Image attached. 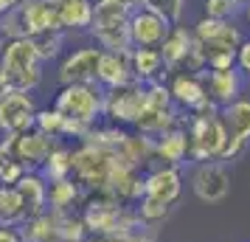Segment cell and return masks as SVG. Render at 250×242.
Segmentation results:
<instances>
[{
    "mask_svg": "<svg viewBox=\"0 0 250 242\" xmlns=\"http://www.w3.org/2000/svg\"><path fill=\"white\" fill-rule=\"evenodd\" d=\"M87 34L93 37V45L102 51H115V54H129V9L110 3V0H96L93 6V20Z\"/></svg>",
    "mask_w": 250,
    "mask_h": 242,
    "instance_id": "obj_6",
    "label": "cell"
},
{
    "mask_svg": "<svg viewBox=\"0 0 250 242\" xmlns=\"http://www.w3.org/2000/svg\"><path fill=\"white\" fill-rule=\"evenodd\" d=\"M37 99L25 90H6L0 96V135H17L34 127Z\"/></svg>",
    "mask_w": 250,
    "mask_h": 242,
    "instance_id": "obj_11",
    "label": "cell"
},
{
    "mask_svg": "<svg viewBox=\"0 0 250 242\" xmlns=\"http://www.w3.org/2000/svg\"><path fill=\"white\" fill-rule=\"evenodd\" d=\"M110 192H113L121 203L135 206L138 200L144 197V172L135 169V166H124V163H118L113 180H110Z\"/></svg>",
    "mask_w": 250,
    "mask_h": 242,
    "instance_id": "obj_24",
    "label": "cell"
},
{
    "mask_svg": "<svg viewBox=\"0 0 250 242\" xmlns=\"http://www.w3.org/2000/svg\"><path fill=\"white\" fill-rule=\"evenodd\" d=\"M194 40L203 45L205 57L208 54H236V48L245 40V31L239 28L233 20H211V17H200L191 25Z\"/></svg>",
    "mask_w": 250,
    "mask_h": 242,
    "instance_id": "obj_10",
    "label": "cell"
},
{
    "mask_svg": "<svg viewBox=\"0 0 250 242\" xmlns=\"http://www.w3.org/2000/svg\"><path fill=\"white\" fill-rule=\"evenodd\" d=\"M180 195H183V169L155 163L144 172V197L174 208Z\"/></svg>",
    "mask_w": 250,
    "mask_h": 242,
    "instance_id": "obj_14",
    "label": "cell"
},
{
    "mask_svg": "<svg viewBox=\"0 0 250 242\" xmlns=\"http://www.w3.org/2000/svg\"><path fill=\"white\" fill-rule=\"evenodd\" d=\"M62 118L73 121L76 127L90 132L96 124H102V113H104V90L96 82L87 85H62L54 96L51 104Z\"/></svg>",
    "mask_w": 250,
    "mask_h": 242,
    "instance_id": "obj_5",
    "label": "cell"
},
{
    "mask_svg": "<svg viewBox=\"0 0 250 242\" xmlns=\"http://www.w3.org/2000/svg\"><path fill=\"white\" fill-rule=\"evenodd\" d=\"M236 70L250 79V37H245L242 45L236 48Z\"/></svg>",
    "mask_w": 250,
    "mask_h": 242,
    "instance_id": "obj_35",
    "label": "cell"
},
{
    "mask_svg": "<svg viewBox=\"0 0 250 242\" xmlns=\"http://www.w3.org/2000/svg\"><path fill=\"white\" fill-rule=\"evenodd\" d=\"M171 23L149 6H135L129 12V43L132 48H158L169 34Z\"/></svg>",
    "mask_w": 250,
    "mask_h": 242,
    "instance_id": "obj_12",
    "label": "cell"
},
{
    "mask_svg": "<svg viewBox=\"0 0 250 242\" xmlns=\"http://www.w3.org/2000/svg\"><path fill=\"white\" fill-rule=\"evenodd\" d=\"M166 88H169L171 104L180 110V113H191L200 104L208 102V93H205V82L203 76L197 73H188V70H177V73H169L166 79Z\"/></svg>",
    "mask_w": 250,
    "mask_h": 242,
    "instance_id": "obj_15",
    "label": "cell"
},
{
    "mask_svg": "<svg viewBox=\"0 0 250 242\" xmlns=\"http://www.w3.org/2000/svg\"><path fill=\"white\" fill-rule=\"evenodd\" d=\"M68 37L65 31H48V34H40V37H31V43H34L37 54L42 62H51V59H57L62 54V48L68 43Z\"/></svg>",
    "mask_w": 250,
    "mask_h": 242,
    "instance_id": "obj_32",
    "label": "cell"
},
{
    "mask_svg": "<svg viewBox=\"0 0 250 242\" xmlns=\"http://www.w3.org/2000/svg\"><path fill=\"white\" fill-rule=\"evenodd\" d=\"M82 197H84V189L73 177H62V180L48 183V208L51 211H79Z\"/></svg>",
    "mask_w": 250,
    "mask_h": 242,
    "instance_id": "obj_26",
    "label": "cell"
},
{
    "mask_svg": "<svg viewBox=\"0 0 250 242\" xmlns=\"http://www.w3.org/2000/svg\"><path fill=\"white\" fill-rule=\"evenodd\" d=\"M0 48H3V40H0Z\"/></svg>",
    "mask_w": 250,
    "mask_h": 242,
    "instance_id": "obj_43",
    "label": "cell"
},
{
    "mask_svg": "<svg viewBox=\"0 0 250 242\" xmlns=\"http://www.w3.org/2000/svg\"><path fill=\"white\" fill-rule=\"evenodd\" d=\"M6 161H9V155L0 150V175H3V166H6Z\"/></svg>",
    "mask_w": 250,
    "mask_h": 242,
    "instance_id": "obj_40",
    "label": "cell"
},
{
    "mask_svg": "<svg viewBox=\"0 0 250 242\" xmlns=\"http://www.w3.org/2000/svg\"><path fill=\"white\" fill-rule=\"evenodd\" d=\"M118 163L121 161L115 158V152L96 147L90 141H79L70 158V177L84 192H110V180H113Z\"/></svg>",
    "mask_w": 250,
    "mask_h": 242,
    "instance_id": "obj_4",
    "label": "cell"
},
{
    "mask_svg": "<svg viewBox=\"0 0 250 242\" xmlns=\"http://www.w3.org/2000/svg\"><path fill=\"white\" fill-rule=\"evenodd\" d=\"M79 214L90 237H124L144 228L135 206L121 203L113 192H84Z\"/></svg>",
    "mask_w": 250,
    "mask_h": 242,
    "instance_id": "obj_1",
    "label": "cell"
},
{
    "mask_svg": "<svg viewBox=\"0 0 250 242\" xmlns=\"http://www.w3.org/2000/svg\"><path fill=\"white\" fill-rule=\"evenodd\" d=\"M20 3H25V0H0V17H3V14H9L12 9H17Z\"/></svg>",
    "mask_w": 250,
    "mask_h": 242,
    "instance_id": "obj_37",
    "label": "cell"
},
{
    "mask_svg": "<svg viewBox=\"0 0 250 242\" xmlns=\"http://www.w3.org/2000/svg\"><path fill=\"white\" fill-rule=\"evenodd\" d=\"M236 3H239V6H242V9H245V6H248L250 0H236Z\"/></svg>",
    "mask_w": 250,
    "mask_h": 242,
    "instance_id": "obj_42",
    "label": "cell"
},
{
    "mask_svg": "<svg viewBox=\"0 0 250 242\" xmlns=\"http://www.w3.org/2000/svg\"><path fill=\"white\" fill-rule=\"evenodd\" d=\"M146 107V85L141 82H126L113 90H104V113L102 121L115 124V127H135L141 110Z\"/></svg>",
    "mask_w": 250,
    "mask_h": 242,
    "instance_id": "obj_7",
    "label": "cell"
},
{
    "mask_svg": "<svg viewBox=\"0 0 250 242\" xmlns=\"http://www.w3.org/2000/svg\"><path fill=\"white\" fill-rule=\"evenodd\" d=\"M99 57H102V48H96V45H82V48L68 51L57 68L59 88L62 85H87V82H96Z\"/></svg>",
    "mask_w": 250,
    "mask_h": 242,
    "instance_id": "obj_13",
    "label": "cell"
},
{
    "mask_svg": "<svg viewBox=\"0 0 250 242\" xmlns=\"http://www.w3.org/2000/svg\"><path fill=\"white\" fill-rule=\"evenodd\" d=\"M110 3H118V6H124V9H135V6H141V0H110Z\"/></svg>",
    "mask_w": 250,
    "mask_h": 242,
    "instance_id": "obj_38",
    "label": "cell"
},
{
    "mask_svg": "<svg viewBox=\"0 0 250 242\" xmlns=\"http://www.w3.org/2000/svg\"><path fill=\"white\" fill-rule=\"evenodd\" d=\"M219 115H222V121H225L228 135L245 141V144L250 147V102L248 99H236V102H230L228 107L219 110Z\"/></svg>",
    "mask_w": 250,
    "mask_h": 242,
    "instance_id": "obj_27",
    "label": "cell"
},
{
    "mask_svg": "<svg viewBox=\"0 0 250 242\" xmlns=\"http://www.w3.org/2000/svg\"><path fill=\"white\" fill-rule=\"evenodd\" d=\"M34 130L45 132L48 138H54V141H65V118H62L54 107H40V110H37Z\"/></svg>",
    "mask_w": 250,
    "mask_h": 242,
    "instance_id": "obj_31",
    "label": "cell"
},
{
    "mask_svg": "<svg viewBox=\"0 0 250 242\" xmlns=\"http://www.w3.org/2000/svg\"><path fill=\"white\" fill-rule=\"evenodd\" d=\"M180 121L186 127V135H188V161L194 163L219 161L222 147L228 141V130L222 115H219V107L205 102L197 110L180 115Z\"/></svg>",
    "mask_w": 250,
    "mask_h": 242,
    "instance_id": "obj_2",
    "label": "cell"
},
{
    "mask_svg": "<svg viewBox=\"0 0 250 242\" xmlns=\"http://www.w3.org/2000/svg\"><path fill=\"white\" fill-rule=\"evenodd\" d=\"M70 158H73V147L68 141H57V147L51 150L48 161L42 163L40 175L45 177L48 183L51 180H62V177H70Z\"/></svg>",
    "mask_w": 250,
    "mask_h": 242,
    "instance_id": "obj_28",
    "label": "cell"
},
{
    "mask_svg": "<svg viewBox=\"0 0 250 242\" xmlns=\"http://www.w3.org/2000/svg\"><path fill=\"white\" fill-rule=\"evenodd\" d=\"M242 73L236 68L228 70H205L203 82H205V93H208V102L214 107H228L230 102L242 99Z\"/></svg>",
    "mask_w": 250,
    "mask_h": 242,
    "instance_id": "obj_16",
    "label": "cell"
},
{
    "mask_svg": "<svg viewBox=\"0 0 250 242\" xmlns=\"http://www.w3.org/2000/svg\"><path fill=\"white\" fill-rule=\"evenodd\" d=\"M129 65H132V79L141 82V85L169 79V70L163 65L158 48H132L129 51Z\"/></svg>",
    "mask_w": 250,
    "mask_h": 242,
    "instance_id": "obj_20",
    "label": "cell"
},
{
    "mask_svg": "<svg viewBox=\"0 0 250 242\" xmlns=\"http://www.w3.org/2000/svg\"><path fill=\"white\" fill-rule=\"evenodd\" d=\"M54 6H57L59 25L65 34H79L90 28L96 0H54Z\"/></svg>",
    "mask_w": 250,
    "mask_h": 242,
    "instance_id": "obj_22",
    "label": "cell"
},
{
    "mask_svg": "<svg viewBox=\"0 0 250 242\" xmlns=\"http://www.w3.org/2000/svg\"><path fill=\"white\" fill-rule=\"evenodd\" d=\"M57 217H59V242H84L90 237L79 211H57Z\"/></svg>",
    "mask_w": 250,
    "mask_h": 242,
    "instance_id": "obj_30",
    "label": "cell"
},
{
    "mask_svg": "<svg viewBox=\"0 0 250 242\" xmlns=\"http://www.w3.org/2000/svg\"><path fill=\"white\" fill-rule=\"evenodd\" d=\"M6 90H12V88H9V82H6V76L0 73V96H3V93H6Z\"/></svg>",
    "mask_w": 250,
    "mask_h": 242,
    "instance_id": "obj_39",
    "label": "cell"
},
{
    "mask_svg": "<svg viewBox=\"0 0 250 242\" xmlns=\"http://www.w3.org/2000/svg\"><path fill=\"white\" fill-rule=\"evenodd\" d=\"M141 6H149L158 14H163L171 25L180 23L183 14H186V0H141Z\"/></svg>",
    "mask_w": 250,
    "mask_h": 242,
    "instance_id": "obj_34",
    "label": "cell"
},
{
    "mask_svg": "<svg viewBox=\"0 0 250 242\" xmlns=\"http://www.w3.org/2000/svg\"><path fill=\"white\" fill-rule=\"evenodd\" d=\"M177 124H180V110H177L174 104H169V107L146 104V107L141 110V115H138V121H135V132L149 135V138H158V135H163L166 130L177 127Z\"/></svg>",
    "mask_w": 250,
    "mask_h": 242,
    "instance_id": "obj_21",
    "label": "cell"
},
{
    "mask_svg": "<svg viewBox=\"0 0 250 242\" xmlns=\"http://www.w3.org/2000/svg\"><path fill=\"white\" fill-rule=\"evenodd\" d=\"M242 14V6L236 0H203V17L211 20H233Z\"/></svg>",
    "mask_w": 250,
    "mask_h": 242,
    "instance_id": "obj_33",
    "label": "cell"
},
{
    "mask_svg": "<svg viewBox=\"0 0 250 242\" xmlns=\"http://www.w3.org/2000/svg\"><path fill=\"white\" fill-rule=\"evenodd\" d=\"M54 147H57V141L48 138L45 132H40L34 127L25 130V132H17V135H3L0 138V150L12 161L20 163L25 172H40Z\"/></svg>",
    "mask_w": 250,
    "mask_h": 242,
    "instance_id": "obj_8",
    "label": "cell"
},
{
    "mask_svg": "<svg viewBox=\"0 0 250 242\" xmlns=\"http://www.w3.org/2000/svg\"><path fill=\"white\" fill-rule=\"evenodd\" d=\"M25 220V203L14 186H0V225H20Z\"/></svg>",
    "mask_w": 250,
    "mask_h": 242,
    "instance_id": "obj_29",
    "label": "cell"
},
{
    "mask_svg": "<svg viewBox=\"0 0 250 242\" xmlns=\"http://www.w3.org/2000/svg\"><path fill=\"white\" fill-rule=\"evenodd\" d=\"M132 82V65L129 54H115V51H102L99 68H96V85L102 90H113L118 85Z\"/></svg>",
    "mask_w": 250,
    "mask_h": 242,
    "instance_id": "obj_19",
    "label": "cell"
},
{
    "mask_svg": "<svg viewBox=\"0 0 250 242\" xmlns=\"http://www.w3.org/2000/svg\"><path fill=\"white\" fill-rule=\"evenodd\" d=\"M191 45H194L191 28H186L183 23H174V25H171L169 34L163 37V43L158 45L160 59H163V65H166V70H169V73H177V70H183V65H186V57H188Z\"/></svg>",
    "mask_w": 250,
    "mask_h": 242,
    "instance_id": "obj_17",
    "label": "cell"
},
{
    "mask_svg": "<svg viewBox=\"0 0 250 242\" xmlns=\"http://www.w3.org/2000/svg\"><path fill=\"white\" fill-rule=\"evenodd\" d=\"M14 189L20 192V197L25 203V220L37 217V214H42L48 208V180L40 172H25L14 183Z\"/></svg>",
    "mask_w": 250,
    "mask_h": 242,
    "instance_id": "obj_23",
    "label": "cell"
},
{
    "mask_svg": "<svg viewBox=\"0 0 250 242\" xmlns=\"http://www.w3.org/2000/svg\"><path fill=\"white\" fill-rule=\"evenodd\" d=\"M0 242H23V234L17 225H0Z\"/></svg>",
    "mask_w": 250,
    "mask_h": 242,
    "instance_id": "obj_36",
    "label": "cell"
},
{
    "mask_svg": "<svg viewBox=\"0 0 250 242\" xmlns=\"http://www.w3.org/2000/svg\"><path fill=\"white\" fill-rule=\"evenodd\" d=\"M242 17H245V20H248V25H250V3L242 9Z\"/></svg>",
    "mask_w": 250,
    "mask_h": 242,
    "instance_id": "obj_41",
    "label": "cell"
},
{
    "mask_svg": "<svg viewBox=\"0 0 250 242\" xmlns=\"http://www.w3.org/2000/svg\"><path fill=\"white\" fill-rule=\"evenodd\" d=\"M188 186L200 203L216 206L230 195V169H228V163L219 161L194 163L191 175H188Z\"/></svg>",
    "mask_w": 250,
    "mask_h": 242,
    "instance_id": "obj_9",
    "label": "cell"
},
{
    "mask_svg": "<svg viewBox=\"0 0 250 242\" xmlns=\"http://www.w3.org/2000/svg\"><path fill=\"white\" fill-rule=\"evenodd\" d=\"M186 161H188V135H186V127H183V121H180L177 127L166 130L163 135L155 138V163H160V166H177L180 169Z\"/></svg>",
    "mask_w": 250,
    "mask_h": 242,
    "instance_id": "obj_18",
    "label": "cell"
},
{
    "mask_svg": "<svg viewBox=\"0 0 250 242\" xmlns=\"http://www.w3.org/2000/svg\"><path fill=\"white\" fill-rule=\"evenodd\" d=\"M17 228L23 234V242H59V217L51 208H45L37 217L23 220Z\"/></svg>",
    "mask_w": 250,
    "mask_h": 242,
    "instance_id": "obj_25",
    "label": "cell"
},
{
    "mask_svg": "<svg viewBox=\"0 0 250 242\" xmlns=\"http://www.w3.org/2000/svg\"><path fill=\"white\" fill-rule=\"evenodd\" d=\"M0 73L6 76L12 90L34 93L42 85V59L37 54L31 37L3 43V48H0Z\"/></svg>",
    "mask_w": 250,
    "mask_h": 242,
    "instance_id": "obj_3",
    "label": "cell"
}]
</instances>
